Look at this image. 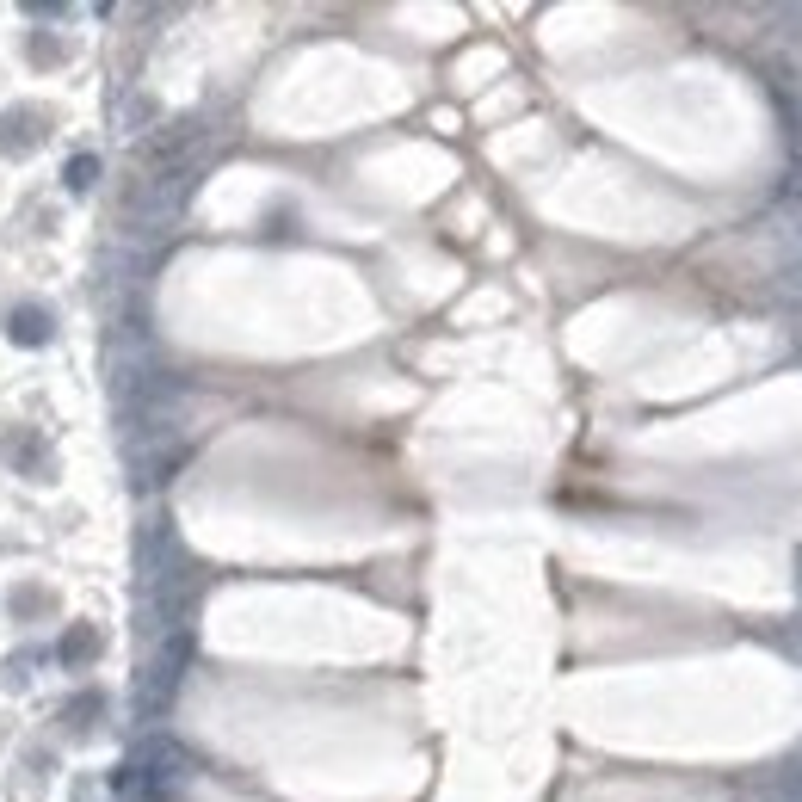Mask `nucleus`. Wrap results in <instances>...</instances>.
Returning a JSON list of instances; mask_svg holds the SVG:
<instances>
[]
</instances>
